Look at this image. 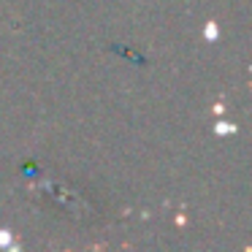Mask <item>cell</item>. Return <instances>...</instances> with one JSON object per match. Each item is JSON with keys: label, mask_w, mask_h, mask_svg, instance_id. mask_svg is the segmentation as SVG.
Segmentation results:
<instances>
[{"label": "cell", "mask_w": 252, "mask_h": 252, "mask_svg": "<svg viewBox=\"0 0 252 252\" xmlns=\"http://www.w3.org/2000/svg\"><path fill=\"white\" fill-rule=\"evenodd\" d=\"M0 244H8V233H0Z\"/></svg>", "instance_id": "obj_1"}]
</instances>
